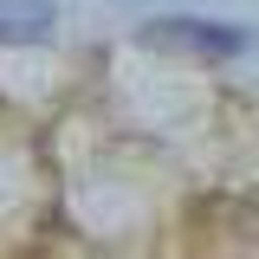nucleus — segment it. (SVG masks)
I'll use <instances>...</instances> for the list:
<instances>
[{"mask_svg": "<svg viewBox=\"0 0 259 259\" xmlns=\"http://www.w3.org/2000/svg\"><path fill=\"white\" fill-rule=\"evenodd\" d=\"M143 46H162V52H188V59H233L246 52V32L221 26V20H149L143 26Z\"/></svg>", "mask_w": 259, "mask_h": 259, "instance_id": "nucleus-1", "label": "nucleus"}, {"mask_svg": "<svg viewBox=\"0 0 259 259\" xmlns=\"http://www.w3.org/2000/svg\"><path fill=\"white\" fill-rule=\"evenodd\" d=\"M52 32V7L46 0H0V46H32Z\"/></svg>", "mask_w": 259, "mask_h": 259, "instance_id": "nucleus-2", "label": "nucleus"}]
</instances>
